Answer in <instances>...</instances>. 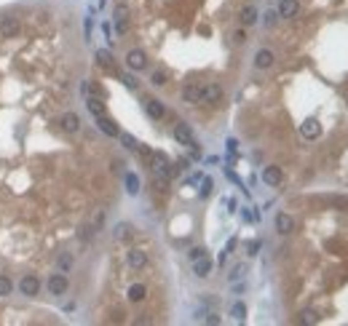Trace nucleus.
Returning <instances> with one entry per match:
<instances>
[{"mask_svg":"<svg viewBox=\"0 0 348 326\" xmlns=\"http://www.w3.org/2000/svg\"><path fill=\"white\" fill-rule=\"evenodd\" d=\"M150 161H153V171H156V176H163V179H172L174 169H172V163H169L166 158L161 155V152H150Z\"/></svg>","mask_w":348,"mask_h":326,"instance_id":"nucleus-1","label":"nucleus"},{"mask_svg":"<svg viewBox=\"0 0 348 326\" xmlns=\"http://www.w3.org/2000/svg\"><path fill=\"white\" fill-rule=\"evenodd\" d=\"M201 102H204V105H220V102H222V88L217 83L201 86Z\"/></svg>","mask_w":348,"mask_h":326,"instance_id":"nucleus-2","label":"nucleus"},{"mask_svg":"<svg viewBox=\"0 0 348 326\" xmlns=\"http://www.w3.org/2000/svg\"><path fill=\"white\" fill-rule=\"evenodd\" d=\"M126 65H129V70H145V67H147V56H145V51L131 48L129 54H126Z\"/></svg>","mask_w":348,"mask_h":326,"instance_id":"nucleus-3","label":"nucleus"},{"mask_svg":"<svg viewBox=\"0 0 348 326\" xmlns=\"http://www.w3.org/2000/svg\"><path fill=\"white\" fill-rule=\"evenodd\" d=\"M300 134H303V139H319V134H322V123H319L316 118H308V121L300 123Z\"/></svg>","mask_w":348,"mask_h":326,"instance_id":"nucleus-4","label":"nucleus"},{"mask_svg":"<svg viewBox=\"0 0 348 326\" xmlns=\"http://www.w3.org/2000/svg\"><path fill=\"white\" fill-rule=\"evenodd\" d=\"M174 139L180 142V145H185V147L196 145V139H193V131H190V126H187V123H177V126H174Z\"/></svg>","mask_w":348,"mask_h":326,"instance_id":"nucleus-5","label":"nucleus"},{"mask_svg":"<svg viewBox=\"0 0 348 326\" xmlns=\"http://www.w3.org/2000/svg\"><path fill=\"white\" fill-rule=\"evenodd\" d=\"M19 32V19L16 16H3L0 19V38H14Z\"/></svg>","mask_w":348,"mask_h":326,"instance_id":"nucleus-6","label":"nucleus"},{"mask_svg":"<svg viewBox=\"0 0 348 326\" xmlns=\"http://www.w3.org/2000/svg\"><path fill=\"white\" fill-rule=\"evenodd\" d=\"M67 286H70V283H67L65 273H54V276L48 278V291H51V294H65Z\"/></svg>","mask_w":348,"mask_h":326,"instance_id":"nucleus-7","label":"nucleus"},{"mask_svg":"<svg viewBox=\"0 0 348 326\" xmlns=\"http://www.w3.org/2000/svg\"><path fill=\"white\" fill-rule=\"evenodd\" d=\"M182 102H187V105H201V86L187 83L185 88H182Z\"/></svg>","mask_w":348,"mask_h":326,"instance_id":"nucleus-8","label":"nucleus"},{"mask_svg":"<svg viewBox=\"0 0 348 326\" xmlns=\"http://www.w3.org/2000/svg\"><path fill=\"white\" fill-rule=\"evenodd\" d=\"M59 126H62V131H67V134H75V131L81 129V118H78L75 112H65V115L59 118Z\"/></svg>","mask_w":348,"mask_h":326,"instance_id":"nucleus-9","label":"nucleus"},{"mask_svg":"<svg viewBox=\"0 0 348 326\" xmlns=\"http://www.w3.org/2000/svg\"><path fill=\"white\" fill-rule=\"evenodd\" d=\"M262 179H265L268 187H276V185H281L284 174H281V169H278V166H265V171H262Z\"/></svg>","mask_w":348,"mask_h":326,"instance_id":"nucleus-10","label":"nucleus"},{"mask_svg":"<svg viewBox=\"0 0 348 326\" xmlns=\"http://www.w3.org/2000/svg\"><path fill=\"white\" fill-rule=\"evenodd\" d=\"M212 267H214V265H212V260H209L207 254L198 257V260H193V273H196L198 278H207L209 273H212Z\"/></svg>","mask_w":348,"mask_h":326,"instance_id":"nucleus-11","label":"nucleus"},{"mask_svg":"<svg viewBox=\"0 0 348 326\" xmlns=\"http://www.w3.org/2000/svg\"><path fill=\"white\" fill-rule=\"evenodd\" d=\"M126 260H129V267H134V270H142L147 265V254L142 249H129Z\"/></svg>","mask_w":348,"mask_h":326,"instance_id":"nucleus-12","label":"nucleus"},{"mask_svg":"<svg viewBox=\"0 0 348 326\" xmlns=\"http://www.w3.org/2000/svg\"><path fill=\"white\" fill-rule=\"evenodd\" d=\"M273 59H276V56H273L271 48H260L257 54H255V67H257V70H268V67L273 65Z\"/></svg>","mask_w":348,"mask_h":326,"instance_id":"nucleus-13","label":"nucleus"},{"mask_svg":"<svg viewBox=\"0 0 348 326\" xmlns=\"http://www.w3.org/2000/svg\"><path fill=\"white\" fill-rule=\"evenodd\" d=\"M276 230L281 233V236H289V233L295 230V219L289 214H284V211H281V214H276Z\"/></svg>","mask_w":348,"mask_h":326,"instance_id":"nucleus-14","label":"nucleus"},{"mask_svg":"<svg viewBox=\"0 0 348 326\" xmlns=\"http://www.w3.org/2000/svg\"><path fill=\"white\" fill-rule=\"evenodd\" d=\"M19 289H22V294L32 297V294H38V289H41V281H38L35 276H24L19 281Z\"/></svg>","mask_w":348,"mask_h":326,"instance_id":"nucleus-15","label":"nucleus"},{"mask_svg":"<svg viewBox=\"0 0 348 326\" xmlns=\"http://www.w3.org/2000/svg\"><path fill=\"white\" fill-rule=\"evenodd\" d=\"M298 11H300L298 0H281V3H278V16H284V19L298 16Z\"/></svg>","mask_w":348,"mask_h":326,"instance_id":"nucleus-16","label":"nucleus"},{"mask_svg":"<svg viewBox=\"0 0 348 326\" xmlns=\"http://www.w3.org/2000/svg\"><path fill=\"white\" fill-rule=\"evenodd\" d=\"M96 62H99V67H105L107 72H116V59H113V54L107 48L96 51Z\"/></svg>","mask_w":348,"mask_h":326,"instance_id":"nucleus-17","label":"nucleus"},{"mask_svg":"<svg viewBox=\"0 0 348 326\" xmlns=\"http://www.w3.org/2000/svg\"><path fill=\"white\" fill-rule=\"evenodd\" d=\"M145 110L150 118H156V121H161L163 115H166V110H163V105L158 99H145Z\"/></svg>","mask_w":348,"mask_h":326,"instance_id":"nucleus-18","label":"nucleus"},{"mask_svg":"<svg viewBox=\"0 0 348 326\" xmlns=\"http://www.w3.org/2000/svg\"><path fill=\"white\" fill-rule=\"evenodd\" d=\"M86 107H89V112H91L94 118L105 115V102H102L99 96H91V94H86Z\"/></svg>","mask_w":348,"mask_h":326,"instance_id":"nucleus-19","label":"nucleus"},{"mask_svg":"<svg viewBox=\"0 0 348 326\" xmlns=\"http://www.w3.org/2000/svg\"><path fill=\"white\" fill-rule=\"evenodd\" d=\"M96 126H99V129L105 131L107 136H118V134H121V131H118V126L113 123L107 115H99V118H96Z\"/></svg>","mask_w":348,"mask_h":326,"instance_id":"nucleus-20","label":"nucleus"},{"mask_svg":"<svg viewBox=\"0 0 348 326\" xmlns=\"http://www.w3.org/2000/svg\"><path fill=\"white\" fill-rule=\"evenodd\" d=\"M238 19H241V24H244V27H252L255 22H257V8H255V5H247V8H241Z\"/></svg>","mask_w":348,"mask_h":326,"instance_id":"nucleus-21","label":"nucleus"},{"mask_svg":"<svg viewBox=\"0 0 348 326\" xmlns=\"http://www.w3.org/2000/svg\"><path fill=\"white\" fill-rule=\"evenodd\" d=\"M147 297V289L142 283H134V286H129V302H142Z\"/></svg>","mask_w":348,"mask_h":326,"instance_id":"nucleus-22","label":"nucleus"},{"mask_svg":"<svg viewBox=\"0 0 348 326\" xmlns=\"http://www.w3.org/2000/svg\"><path fill=\"white\" fill-rule=\"evenodd\" d=\"M113 236H116V241H129V238H131V225L121 222V225L116 227V233H113Z\"/></svg>","mask_w":348,"mask_h":326,"instance_id":"nucleus-23","label":"nucleus"},{"mask_svg":"<svg viewBox=\"0 0 348 326\" xmlns=\"http://www.w3.org/2000/svg\"><path fill=\"white\" fill-rule=\"evenodd\" d=\"M56 267H59L62 273H67L72 267V254L70 251H65V254H59V260H56Z\"/></svg>","mask_w":348,"mask_h":326,"instance_id":"nucleus-24","label":"nucleus"},{"mask_svg":"<svg viewBox=\"0 0 348 326\" xmlns=\"http://www.w3.org/2000/svg\"><path fill=\"white\" fill-rule=\"evenodd\" d=\"M126 190L131 193V196H137V193H139V179H137V174H126Z\"/></svg>","mask_w":348,"mask_h":326,"instance_id":"nucleus-25","label":"nucleus"},{"mask_svg":"<svg viewBox=\"0 0 348 326\" xmlns=\"http://www.w3.org/2000/svg\"><path fill=\"white\" fill-rule=\"evenodd\" d=\"M14 291V283H11L8 276H0V297H8Z\"/></svg>","mask_w":348,"mask_h":326,"instance_id":"nucleus-26","label":"nucleus"},{"mask_svg":"<svg viewBox=\"0 0 348 326\" xmlns=\"http://www.w3.org/2000/svg\"><path fill=\"white\" fill-rule=\"evenodd\" d=\"M233 318H236V321H244V318H247V305H244V302H236V305H233Z\"/></svg>","mask_w":348,"mask_h":326,"instance_id":"nucleus-27","label":"nucleus"},{"mask_svg":"<svg viewBox=\"0 0 348 326\" xmlns=\"http://www.w3.org/2000/svg\"><path fill=\"white\" fill-rule=\"evenodd\" d=\"M298 321H300V324H316V321H319V316H316V310H303V313H300Z\"/></svg>","mask_w":348,"mask_h":326,"instance_id":"nucleus-28","label":"nucleus"},{"mask_svg":"<svg viewBox=\"0 0 348 326\" xmlns=\"http://www.w3.org/2000/svg\"><path fill=\"white\" fill-rule=\"evenodd\" d=\"M212 187H214V182L209 179V176H204V179H201V198H207L209 193H212Z\"/></svg>","mask_w":348,"mask_h":326,"instance_id":"nucleus-29","label":"nucleus"},{"mask_svg":"<svg viewBox=\"0 0 348 326\" xmlns=\"http://www.w3.org/2000/svg\"><path fill=\"white\" fill-rule=\"evenodd\" d=\"M121 136V142H123V147H129V150H137V139L131 134H118Z\"/></svg>","mask_w":348,"mask_h":326,"instance_id":"nucleus-30","label":"nucleus"},{"mask_svg":"<svg viewBox=\"0 0 348 326\" xmlns=\"http://www.w3.org/2000/svg\"><path fill=\"white\" fill-rule=\"evenodd\" d=\"M150 83H153V86H163V83H166V72H161V70L153 72V75H150Z\"/></svg>","mask_w":348,"mask_h":326,"instance_id":"nucleus-31","label":"nucleus"},{"mask_svg":"<svg viewBox=\"0 0 348 326\" xmlns=\"http://www.w3.org/2000/svg\"><path fill=\"white\" fill-rule=\"evenodd\" d=\"M126 30H129V22L126 19H116V32L118 35H126Z\"/></svg>","mask_w":348,"mask_h":326,"instance_id":"nucleus-32","label":"nucleus"},{"mask_svg":"<svg viewBox=\"0 0 348 326\" xmlns=\"http://www.w3.org/2000/svg\"><path fill=\"white\" fill-rule=\"evenodd\" d=\"M241 276H244V265H236V267H233V273H231L228 278H231V281H238Z\"/></svg>","mask_w":348,"mask_h":326,"instance_id":"nucleus-33","label":"nucleus"},{"mask_svg":"<svg viewBox=\"0 0 348 326\" xmlns=\"http://www.w3.org/2000/svg\"><path fill=\"white\" fill-rule=\"evenodd\" d=\"M276 11H268V14H265V27H273V24H276Z\"/></svg>","mask_w":348,"mask_h":326,"instance_id":"nucleus-34","label":"nucleus"},{"mask_svg":"<svg viewBox=\"0 0 348 326\" xmlns=\"http://www.w3.org/2000/svg\"><path fill=\"white\" fill-rule=\"evenodd\" d=\"M207 254V249L204 246H196V249H190V260H198V257H204Z\"/></svg>","mask_w":348,"mask_h":326,"instance_id":"nucleus-35","label":"nucleus"},{"mask_svg":"<svg viewBox=\"0 0 348 326\" xmlns=\"http://www.w3.org/2000/svg\"><path fill=\"white\" fill-rule=\"evenodd\" d=\"M126 16H129L126 5H116V19H126Z\"/></svg>","mask_w":348,"mask_h":326,"instance_id":"nucleus-36","label":"nucleus"},{"mask_svg":"<svg viewBox=\"0 0 348 326\" xmlns=\"http://www.w3.org/2000/svg\"><path fill=\"white\" fill-rule=\"evenodd\" d=\"M121 81H123V86H129V88H137V78L134 75H123Z\"/></svg>","mask_w":348,"mask_h":326,"instance_id":"nucleus-37","label":"nucleus"},{"mask_svg":"<svg viewBox=\"0 0 348 326\" xmlns=\"http://www.w3.org/2000/svg\"><path fill=\"white\" fill-rule=\"evenodd\" d=\"M244 41H247V35H244V30L233 32V43H244Z\"/></svg>","mask_w":348,"mask_h":326,"instance_id":"nucleus-38","label":"nucleus"},{"mask_svg":"<svg viewBox=\"0 0 348 326\" xmlns=\"http://www.w3.org/2000/svg\"><path fill=\"white\" fill-rule=\"evenodd\" d=\"M228 150L236 152V150H238V142H236V139H228Z\"/></svg>","mask_w":348,"mask_h":326,"instance_id":"nucleus-39","label":"nucleus"},{"mask_svg":"<svg viewBox=\"0 0 348 326\" xmlns=\"http://www.w3.org/2000/svg\"><path fill=\"white\" fill-rule=\"evenodd\" d=\"M257 249H260V243H257V241H252V243H249V254H252V257L257 254Z\"/></svg>","mask_w":348,"mask_h":326,"instance_id":"nucleus-40","label":"nucleus"},{"mask_svg":"<svg viewBox=\"0 0 348 326\" xmlns=\"http://www.w3.org/2000/svg\"><path fill=\"white\" fill-rule=\"evenodd\" d=\"M102 222H105V214H102V211H99V214L94 217V225H96V227H102Z\"/></svg>","mask_w":348,"mask_h":326,"instance_id":"nucleus-41","label":"nucleus"},{"mask_svg":"<svg viewBox=\"0 0 348 326\" xmlns=\"http://www.w3.org/2000/svg\"><path fill=\"white\" fill-rule=\"evenodd\" d=\"M346 99H348V91H346Z\"/></svg>","mask_w":348,"mask_h":326,"instance_id":"nucleus-42","label":"nucleus"}]
</instances>
